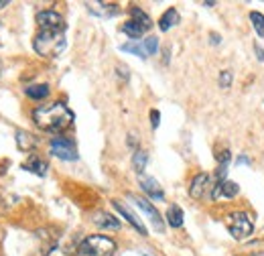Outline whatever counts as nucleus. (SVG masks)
Listing matches in <instances>:
<instances>
[{
    "label": "nucleus",
    "instance_id": "f257e3e1",
    "mask_svg": "<svg viewBox=\"0 0 264 256\" xmlns=\"http://www.w3.org/2000/svg\"><path fill=\"white\" fill-rule=\"evenodd\" d=\"M33 120L41 130L47 132H63L73 124V112L63 102H51L41 106L33 112Z\"/></svg>",
    "mask_w": 264,
    "mask_h": 256
},
{
    "label": "nucleus",
    "instance_id": "aec40b11",
    "mask_svg": "<svg viewBox=\"0 0 264 256\" xmlns=\"http://www.w3.org/2000/svg\"><path fill=\"white\" fill-rule=\"evenodd\" d=\"M120 51H124V53H132V55H138L141 59H146V57H148V53H146L144 45H143V43H138V41H130V43L120 45Z\"/></svg>",
    "mask_w": 264,
    "mask_h": 256
},
{
    "label": "nucleus",
    "instance_id": "6ab92c4d",
    "mask_svg": "<svg viewBox=\"0 0 264 256\" xmlns=\"http://www.w3.org/2000/svg\"><path fill=\"white\" fill-rule=\"evenodd\" d=\"M130 15H132V21L141 24L144 31H146V29H150V26H152V21H150V17L146 15V12H144L143 8H138V6H132V8H130Z\"/></svg>",
    "mask_w": 264,
    "mask_h": 256
},
{
    "label": "nucleus",
    "instance_id": "f3484780",
    "mask_svg": "<svg viewBox=\"0 0 264 256\" xmlns=\"http://www.w3.org/2000/svg\"><path fill=\"white\" fill-rule=\"evenodd\" d=\"M179 23V12L175 10V8H169L165 12V15L159 19V29L161 31H169L171 26H175Z\"/></svg>",
    "mask_w": 264,
    "mask_h": 256
},
{
    "label": "nucleus",
    "instance_id": "393cba45",
    "mask_svg": "<svg viewBox=\"0 0 264 256\" xmlns=\"http://www.w3.org/2000/svg\"><path fill=\"white\" fill-rule=\"evenodd\" d=\"M143 45H144V49H146L148 55H155L157 49H159V39H157V37H146L144 41H143Z\"/></svg>",
    "mask_w": 264,
    "mask_h": 256
},
{
    "label": "nucleus",
    "instance_id": "a211bd4d",
    "mask_svg": "<svg viewBox=\"0 0 264 256\" xmlns=\"http://www.w3.org/2000/svg\"><path fill=\"white\" fill-rule=\"evenodd\" d=\"M24 93L29 96L31 100H43L49 96V86L47 84H37V86H29L24 88Z\"/></svg>",
    "mask_w": 264,
    "mask_h": 256
},
{
    "label": "nucleus",
    "instance_id": "c85d7f7f",
    "mask_svg": "<svg viewBox=\"0 0 264 256\" xmlns=\"http://www.w3.org/2000/svg\"><path fill=\"white\" fill-rule=\"evenodd\" d=\"M219 41H221V39H219V35H216V33H212V43H214V45H217Z\"/></svg>",
    "mask_w": 264,
    "mask_h": 256
},
{
    "label": "nucleus",
    "instance_id": "cd10ccee",
    "mask_svg": "<svg viewBox=\"0 0 264 256\" xmlns=\"http://www.w3.org/2000/svg\"><path fill=\"white\" fill-rule=\"evenodd\" d=\"M254 53H256V57H258L260 61H264V49H262L258 43H254Z\"/></svg>",
    "mask_w": 264,
    "mask_h": 256
},
{
    "label": "nucleus",
    "instance_id": "39448f33",
    "mask_svg": "<svg viewBox=\"0 0 264 256\" xmlns=\"http://www.w3.org/2000/svg\"><path fill=\"white\" fill-rule=\"evenodd\" d=\"M128 199H132V201H134V206H136V208H141V209L146 213V218L152 222V228H155V230H157L159 234H163V232H165V224H163L161 213L157 211V208L152 206L148 199L138 197V195H134V193H128Z\"/></svg>",
    "mask_w": 264,
    "mask_h": 256
},
{
    "label": "nucleus",
    "instance_id": "1a4fd4ad",
    "mask_svg": "<svg viewBox=\"0 0 264 256\" xmlns=\"http://www.w3.org/2000/svg\"><path fill=\"white\" fill-rule=\"evenodd\" d=\"M207 185H210V175L207 173H199L193 177L191 185H189V195L193 199H201L205 195V189H207Z\"/></svg>",
    "mask_w": 264,
    "mask_h": 256
},
{
    "label": "nucleus",
    "instance_id": "2eb2a0df",
    "mask_svg": "<svg viewBox=\"0 0 264 256\" xmlns=\"http://www.w3.org/2000/svg\"><path fill=\"white\" fill-rule=\"evenodd\" d=\"M24 169L31 171V173H35V175H39V177H43V175L47 173V163H45L43 159H39L37 155H31L29 159H26Z\"/></svg>",
    "mask_w": 264,
    "mask_h": 256
},
{
    "label": "nucleus",
    "instance_id": "473e14b6",
    "mask_svg": "<svg viewBox=\"0 0 264 256\" xmlns=\"http://www.w3.org/2000/svg\"><path fill=\"white\" fill-rule=\"evenodd\" d=\"M250 256H264V252H256V254H250Z\"/></svg>",
    "mask_w": 264,
    "mask_h": 256
},
{
    "label": "nucleus",
    "instance_id": "bb28decb",
    "mask_svg": "<svg viewBox=\"0 0 264 256\" xmlns=\"http://www.w3.org/2000/svg\"><path fill=\"white\" fill-rule=\"evenodd\" d=\"M116 71H118V77H122L124 82H128V67L126 65H118Z\"/></svg>",
    "mask_w": 264,
    "mask_h": 256
},
{
    "label": "nucleus",
    "instance_id": "b1692460",
    "mask_svg": "<svg viewBox=\"0 0 264 256\" xmlns=\"http://www.w3.org/2000/svg\"><path fill=\"white\" fill-rule=\"evenodd\" d=\"M232 79H234L232 71H230V70H224V71L219 73V77H217V82H219V88H221V90H228V88L232 86Z\"/></svg>",
    "mask_w": 264,
    "mask_h": 256
},
{
    "label": "nucleus",
    "instance_id": "423d86ee",
    "mask_svg": "<svg viewBox=\"0 0 264 256\" xmlns=\"http://www.w3.org/2000/svg\"><path fill=\"white\" fill-rule=\"evenodd\" d=\"M49 146H51V155H55L57 159H61V161H77V149L69 139L55 137V139H51Z\"/></svg>",
    "mask_w": 264,
    "mask_h": 256
},
{
    "label": "nucleus",
    "instance_id": "0eeeda50",
    "mask_svg": "<svg viewBox=\"0 0 264 256\" xmlns=\"http://www.w3.org/2000/svg\"><path fill=\"white\" fill-rule=\"evenodd\" d=\"M37 23L41 26V31H65L63 17L55 10H41L37 15Z\"/></svg>",
    "mask_w": 264,
    "mask_h": 256
},
{
    "label": "nucleus",
    "instance_id": "4be33fe9",
    "mask_svg": "<svg viewBox=\"0 0 264 256\" xmlns=\"http://www.w3.org/2000/svg\"><path fill=\"white\" fill-rule=\"evenodd\" d=\"M146 161H148V155H146V151H134V155H132V169L136 171V173H143L144 171V167H146Z\"/></svg>",
    "mask_w": 264,
    "mask_h": 256
},
{
    "label": "nucleus",
    "instance_id": "9b49d317",
    "mask_svg": "<svg viewBox=\"0 0 264 256\" xmlns=\"http://www.w3.org/2000/svg\"><path fill=\"white\" fill-rule=\"evenodd\" d=\"M112 206H114V208H116V209H118V211H120V213L124 215V218H126V220H128V222L132 224V228H136V230H138V232H141V236H148V232H146V228H144V224H143L141 220H138V218H136V215H134V213H132V211H130V209H128L126 206H124V204H122V201L114 199V201H112Z\"/></svg>",
    "mask_w": 264,
    "mask_h": 256
},
{
    "label": "nucleus",
    "instance_id": "20e7f679",
    "mask_svg": "<svg viewBox=\"0 0 264 256\" xmlns=\"http://www.w3.org/2000/svg\"><path fill=\"white\" fill-rule=\"evenodd\" d=\"M228 230L236 240H244L254 232L252 218L244 211H234L228 215Z\"/></svg>",
    "mask_w": 264,
    "mask_h": 256
},
{
    "label": "nucleus",
    "instance_id": "2f4dec72",
    "mask_svg": "<svg viewBox=\"0 0 264 256\" xmlns=\"http://www.w3.org/2000/svg\"><path fill=\"white\" fill-rule=\"evenodd\" d=\"M4 6H8V0H0V8H4Z\"/></svg>",
    "mask_w": 264,
    "mask_h": 256
},
{
    "label": "nucleus",
    "instance_id": "6e6552de",
    "mask_svg": "<svg viewBox=\"0 0 264 256\" xmlns=\"http://www.w3.org/2000/svg\"><path fill=\"white\" fill-rule=\"evenodd\" d=\"M86 6H88V10L92 12V15L104 17V19L118 15V10H120L118 4H114V2H86Z\"/></svg>",
    "mask_w": 264,
    "mask_h": 256
},
{
    "label": "nucleus",
    "instance_id": "412c9836",
    "mask_svg": "<svg viewBox=\"0 0 264 256\" xmlns=\"http://www.w3.org/2000/svg\"><path fill=\"white\" fill-rule=\"evenodd\" d=\"M122 33L124 35H128L132 41H136V39H141L143 37V33H144V29L138 23H134V21H128V23H124L122 24Z\"/></svg>",
    "mask_w": 264,
    "mask_h": 256
},
{
    "label": "nucleus",
    "instance_id": "7ed1b4c3",
    "mask_svg": "<svg viewBox=\"0 0 264 256\" xmlns=\"http://www.w3.org/2000/svg\"><path fill=\"white\" fill-rule=\"evenodd\" d=\"M116 250V242L108 236H88L79 242L75 250L77 256H112Z\"/></svg>",
    "mask_w": 264,
    "mask_h": 256
},
{
    "label": "nucleus",
    "instance_id": "5701e85b",
    "mask_svg": "<svg viewBox=\"0 0 264 256\" xmlns=\"http://www.w3.org/2000/svg\"><path fill=\"white\" fill-rule=\"evenodd\" d=\"M250 21H252V26L256 29V33L264 39V15H260V12H250Z\"/></svg>",
    "mask_w": 264,
    "mask_h": 256
},
{
    "label": "nucleus",
    "instance_id": "f8f14e48",
    "mask_svg": "<svg viewBox=\"0 0 264 256\" xmlns=\"http://www.w3.org/2000/svg\"><path fill=\"white\" fill-rule=\"evenodd\" d=\"M141 187H143V191H144L146 195H150L152 199H157V201H163V199H165V193H163V189H161V185L157 183V179L141 175Z\"/></svg>",
    "mask_w": 264,
    "mask_h": 256
},
{
    "label": "nucleus",
    "instance_id": "f03ea898",
    "mask_svg": "<svg viewBox=\"0 0 264 256\" xmlns=\"http://www.w3.org/2000/svg\"><path fill=\"white\" fill-rule=\"evenodd\" d=\"M65 45L67 41L63 31H41L33 41L35 51L43 57H59L65 51Z\"/></svg>",
    "mask_w": 264,
    "mask_h": 256
},
{
    "label": "nucleus",
    "instance_id": "dca6fc26",
    "mask_svg": "<svg viewBox=\"0 0 264 256\" xmlns=\"http://www.w3.org/2000/svg\"><path fill=\"white\" fill-rule=\"evenodd\" d=\"M167 224L171 228H181L183 226V209L179 206H169V209H167Z\"/></svg>",
    "mask_w": 264,
    "mask_h": 256
},
{
    "label": "nucleus",
    "instance_id": "ddd939ff",
    "mask_svg": "<svg viewBox=\"0 0 264 256\" xmlns=\"http://www.w3.org/2000/svg\"><path fill=\"white\" fill-rule=\"evenodd\" d=\"M94 224L104 228V230H118V228H120V222L114 218L112 213H108V211L94 213Z\"/></svg>",
    "mask_w": 264,
    "mask_h": 256
},
{
    "label": "nucleus",
    "instance_id": "c756f323",
    "mask_svg": "<svg viewBox=\"0 0 264 256\" xmlns=\"http://www.w3.org/2000/svg\"><path fill=\"white\" fill-rule=\"evenodd\" d=\"M238 163H244V165H250V159H248V157H238Z\"/></svg>",
    "mask_w": 264,
    "mask_h": 256
},
{
    "label": "nucleus",
    "instance_id": "72a5a7b5",
    "mask_svg": "<svg viewBox=\"0 0 264 256\" xmlns=\"http://www.w3.org/2000/svg\"><path fill=\"white\" fill-rule=\"evenodd\" d=\"M0 73H2V63H0Z\"/></svg>",
    "mask_w": 264,
    "mask_h": 256
},
{
    "label": "nucleus",
    "instance_id": "9d476101",
    "mask_svg": "<svg viewBox=\"0 0 264 256\" xmlns=\"http://www.w3.org/2000/svg\"><path fill=\"white\" fill-rule=\"evenodd\" d=\"M238 193H240V185L238 183H234V181H219L214 187L212 197L217 201L219 197H236Z\"/></svg>",
    "mask_w": 264,
    "mask_h": 256
},
{
    "label": "nucleus",
    "instance_id": "4468645a",
    "mask_svg": "<svg viewBox=\"0 0 264 256\" xmlns=\"http://www.w3.org/2000/svg\"><path fill=\"white\" fill-rule=\"evenodd\" d=\"M15 139H17V146L21 151H33L37 146V142H39L37 137H33V134L26 132V130H17Z\"/></svg>",
    "mask_w": 264,
    "mask_h": 256
},
{
    "label": "nucleus",
    "instance_id": "a878e982",
    "mask_svg": "<svg viewBox=\"0 0 264 256\" xmlns=\"http://www.w3.org/2000/svg\"><path fill=\"white\" fill-rule=\"evenodd\" d=\"M159 122H161V112L159 110H150V126L157 128Z\"/></svg>",
    "mask_w": 264,
    "mask_h": 256
},
{
    "label": "nucleus",
    "instance_id": "7c9ffc66",
    "mask_svg": "<svg viewBox=\"0 0 264 256\" xmlns=\"http://www.w3.org/2000/svg\"><path fill=\"white\" fill-rule=\"evenodd\" d=\"M163 63H169V49H165V59H163Z\"/></svg>",
    "mask_w": 264,
    "mask_h": 256
}]
</instances>
